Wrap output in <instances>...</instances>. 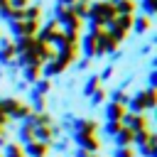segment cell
<instances>
[{
  "label": "cell",
  "instance_id": "1",
  "mask_svg": "<svg viewBox=\"0 0 157 157\" xmlns=\"http://www.w3.org/2000/svg\"><path fill=\"white\" fill-rule=\"evenodd\" d=\"M115 17H118V12H115V5H113V2H108V0H96V2H91V7H88L86 22H93V25H98V27H105V25L113 22Z\"/></svg>",
  "mask_w": 157,
  "mask_h": 157
},
{
  "label": "cell",
  "instance_id": "2",
  "mask_svg": "<svg viewBox=\"0 0 157 157\" xmlns=\"http://www.w3.org/2000/svg\"><path fill=\"white\" fill-rule=\"evenodd\" d=\"M0 105H2V110H5V115H7L10 120H27V118L32 115L29 103H27V101H20V98H15V96L0 98Z\"/></svg>",
  "mask_w": 157,
  "mask_h": 157
},
{
  "label": "cell",
  "instance_id": "3",
  "mask_svg": "<svg viewBox=\"0 0 157 157\" xmlns=\"http://www.w3.org/2000/svg\"><path fill=\"white\" fill-rule=\"evenodd\" d=\"M54 20H56L61 32H81V27H83V22L71 12V7L54 5Z\"/></svg>",
  "mask_w": 157,
  "mask_h": 157
},
{
  "label": "cell",
  "instance_id": "4",
  "mask_svg": "<svg viewBox=\"0 0 157 157\" xmlns=\"http://www.w3.org/2000/svg\"><path fill=\"white\" fill-rule=\"evenodd\" d=\"M76 61V54H56L52 61H47L44 66H42V78H54V76H59V74H64L71 64Z\"/></svg>",
  "mask_w": 157,
  "mask_h": 157
},
{
  "label": "cell",
  "instance_id": "5",
  "mask_svg": "<svg viewBox=\"0 0 157 157\" xmlns=\"http://www.w3.org/2000/svg\"><path fill=\"white\" fill-rule=\"evenodd\" d=\"M71 142H74L78 150H86V152H91V155H98V150H101V140H98V135L74 132V135H71Z\"/></svg>",
  "mask_w": 157,
  "mask_h": 157
},
{
  "label": "cell",
  "instance_id": "6",
  "mask_svg": "<svg viewBox=\"0 0 157 157\" xmlns=\"http://www.w3.org/2000/svg\"><path fill=\"white\" fill-rule=\"evenodd\" d=\"M93 37H96V56H105V54L118 52V42H113V39L105 34V29L96 32Z\"/></svg>",
  "mask_w": 157,
  "mask_h": 157
},
{
  "label": "cell",
  "instance_id": "7",
  "mask_svg": "<svg viewBox=\"0 0 157 157\" xmlns=\"http://www.w3.org/2000/svg\"><path fill=\"white\" fill-rule=\"evenodd\" d=\"M123 128H130L132 132H140V130H150V118L142 113V115H135V113H125L123 115Z\"/></svg>",
  "mask_w": 157,
  "mask_h": 157
},
{
  "label": "cell",
  "instance_id": "8",
  "mask_svg": "<svg viewBox=\"0 0 157 157\" xmlns=\"http://www.w3.org/2000/svg\"><path fill=\"white\" fill-rule=\"evenodd\" d=\"M15 61V47L10 37H0V66H10Z\"/></svg>",
  "mask_w": 157,
  "mask_h": 157
},
{
  "label": "cell",
  "instance_id": "9",
  "mask_svg": "<svg viewBox=\"0 0 157 157\" xmlns=\"http://www.w3.org/2000/svg\"><path fill=\"white\" fill-rule=\"evenodd\" d=\"M128 113H135V115H142L145 110H147V105H145V93H142V88H137L132 96H130V101H128Z\"/></svg>",
  "mask_w": 157,
  "mask_h": 157
},
{
  "label": "cell",
  "instance_id": "10",
  "mask_svg": "<svg viewBox=\"0 0 157 157\" xmlns=\"http://www.w3.org/2000/svg\"><path fill=\"white\" fill-rule=\"evenodd\" d=\"M22 150H25V157H47L52 147H49L47 142H39V140H32V142H27V145H22Z\"/></svg>",
  "mask_w": 157,
  "mask_h": 157
},
{
  "label": "cell",
  "instance_id": "11",
  "mask_svg": "<svg viewBox=\"0 0 157 157\" xmlns=\"http://www.w3.org/2000/svg\"><path fill=\"white\" fill-rule=\"evenodd\" d=\"M78 52L83 54V59H96V37L93 34H81V42H78Z\"/></svg>",
  "mask_w": 157,
  "mask_h": 157
},
{
  "label": "cell",
  "instance_id": "12",
  "mask_svg": "<svg viewBox=\"0 0 157 157\" xmlns=\"http://www.w3.org/2000/svg\"><path fill=\"white\" fill-rule=\"evenodd\" d=\"M132 150H135L140 157H157V135L152 132L147 142H142V145H135Z\"/></svg>",
  "mask_w": 157,
  "mask_h": 157
},
{
  "label": "cell",
  "instance_id": "13",
  "mask_svg": "<svg viewBox=\"0 0 157 157\" xmlns=\"http://www.w3.org/2000/svg\"><path fill=\"white\" fill-rule=\"evenodd\" d=\"M32 130H34V125L29 123V118H27V120H20V125H17V142H20V145L32 142V140H34Z\"/></svg>",
  "mask_w": 157,
  "mask_h": 157
},
{
  "label": "cell",
  "instance_id": "14",
  "mask_svg": "<svg viewBox=\"0 0 157 157\" xmlns=\"http://www.w3.org/2000/svg\"><path fill=\"white\" fill-rule=\"evenodd\" d=\"M150 27H152V17H147V15H142V12H135V17H132V29H130V32L145 34Z\"/></svg>",
  "mask_w": 157,
  "mask_h": 157
},
{
  "label": "cell",
  "instance_id": "15",
  "mask_svg": "<svg viewBox=\"0 0 157 157\" xmlns=\"http://www.w3.org/2000/svg\"><path fill=\"white\" fill-rule=\"evenodd\" d=\"M20 76H22V81L27 86H32V83H37L42 78V66H22L20 69Z\"/></svg>",
  "mask_w": 157,
  "mask_h": 157
},
{
  "label": "cell",
  "instance_id": "16",
  "mask_svg": "<svg viewBox=\"0 0 157 157\" xmlns=\"http://www.w3.org/2000/svg\"><path fill=\"white\" fill-rule=\"evenodd\" d=\"M125 113H128L125 105H120V103H110V101L105 103V120H118V123H120Z\"/></svg>",
  "mask_w": 157,
  "mask_h": 157
},
{
  "label": "cell",
  "instance_id": "17",
  "mask_svg": "<svg viewBox=\"0 0 157 157\" xmlns=\"http://www.w3.org/2000/svg\"><path fill=\"white\" fill-rule=\"evenodd\" d=\"M113 142H115V147H132V130L130 128H120L115 132Z\"/></svg>",
  "mask_w": 157,
  "mask_h": 157
},
{
  "label": "cell",
  "instance_id": "18",
  "mask_svg": "<svg viewBox=\"0 0 157 157\" xmlns=\"http://www.w3.org/2000/svg\"><path fill=\"white\" fill-rule=\"evenodd\" d=\"M22 20H42V5L39 2H29L22 12H20Z\"/></svg>",
  "mask_w": 157,
  "mask_h": 157
},
{
  "label": "cell",
  "instance_id": "19",
  "mask_svg": "<svg viewBox=\"0 0 157 157\" xmlns=\"http://www.w3.org/2000/svg\"><path fill=\"white\" fill-rule=\"evenodd\" d=\"M32 44H34V37H17V39H12L15 56H17V54H25V52H29V49H32Z\"/></svg>",
  "mask_w": 157,
  "mask_h": 157
},
{
  "label": "cell",
  "instance_id": "20",
  "mask_svg": "<svg viewBox=\"0 0 157 157\" xmlns=\"http://www.w3.org/2000/svg\"><path fill=\"white\" fill-rule=\"evenodd\" d=\"M115 12L118 15H135L137 12V0H118L115 2Z\"/></svg>",
  "mask_w": 157,
  "mask_h": 157
},
{
  "label": "cell",
  "instance_id": "21",
  "mask_svg": "<svg viewBox=\"0 0 157 157\" xmlns=\"http://www.w3.org/2000/svg\"><path fill=\"white\" fill-rule=\"evenodd\" d=\"M88 7H91L88 0H76V2L71 5V12H74L81 22H86V17H88Z\"/></svg>",
  "mask_w": 157,
  "mask_h": 157
},
{
  "label": "cell",
  "instance_id": "22",
  "mask_svg": "<svg viewBox=\"0 0 157 157\" xmlns=\"http://www.w3.org/2000/svg\"><path fill=\"white\" fill-rule=\"evenodd\" d=\"M0 155H2V157H25V150H22L20 142H5Z\"/></svg>",
  "mask_w": 157,
  "mask_h": 157
},
{
  "label": "cell",
  "instance_id": "23",
  "mask_svg": "<svg viewBox=\"0 0 157 157\" xmlns=\"http://www.w3.org/2000/svg\"><path fill=\"white\" fill-rule=\"evenodd\" d=\"M96 88H101V78H98V74H91V76L83 81V88H81V93L88 98V96H91Z\"/></svg>",
  "mask_w": 157,
  "mask_h": 157
},
{
  "label": "cell",
  "instance_id": "24",
  "mask_svg": "<svg viewBox=\"0 0 157 157\" xmlns=\"http://www.w3.org/2000/svg\"><path fill=\"white\" fill-rule=\"evenodd\" d=\"M29 123H32V125H52V123H54V115L47 113V110H42V113H32V115H29Z\"/></svg>",
  "mask_w": 157,
  "mask_h": 157
},
{
  "label": "cell",
  "instance_id": "25",
  "mask_svg": "<svg viewBox=\"0 0 157 157\" xmlns=\"http://www.w3.org/2000/svg\"><path fill=\"white\" fill-rule=\"evenodd\" d=\"M128 101H130V93H128V91H123V88H113V91H110V103L128 105Z\"/></svg>",
  "mask_w": 157,
  "mask_h": 157
},
{
  "label": "cell",
  "instance_id": "26",
  "mask_svg": "<svg viewBox=\"0 0 157 157\" xmlns=\"http://www.w3.org/2000/svg\"><path fill=\"white\" fill-rule=\"evenodd\" d=\"M120 128H123V123H118V120H105V125L101 128V132H103L105 137H110V140H113V137H115V132H118Z\"/></svg>",
  "mask_w": 157,
  "mask_h": 157
},
{
  "label": "cell",
  "instance_id": "27",
  "mask_svg": "<svg viewBox=\"0 0 157 157\" xmlns=\"http://www.w3.org/2000/svg\"><path fill=\"white\" fill-rule=\"evenodd\" d=\"M137 10H142V15L152 17L157 12V0H137Z\"/></svg>",
  "mask_w": 157,
  "mask_h": 157
},
{
  "label": "cell",
  "instance_id": "28",
  "mask_svg": "<svg viewBox=\"0 0 157 157\" xmlns=\"http://www.w3.org/2000/svg\"><path fill=\"white\" fill-rule=\"evenodd\" d=\"M29 88H32V91H37L39 96H47V93L52 91V81H49V78H39V81H37V83H32Z\"/></svg>",
  "mask_w": 157,
  "mask_h": 157
},
{
  "label": "cell",
  "instance_id": "29",
  "mask_svg": "<svg viewBox=\"0 0 157 157\" xmlns=\"http://www.w3.org/2000/svg\"><path fill=\"white\" fill-rule=\"evenodd\" d=\"M105 96H108V93H105V88L101 86V88H96V91H93V93L88 96V103H91V105L96 108V105H101V103L105 101Z\"/></svg>",
  "mask_w": 157,
  "mask_h": 157
},
{
  "label": "cell",
  "instance_id": "30",
  "mask_svg": "<svg viewBox=\"0 0 157 157\" xmlns=\"http://www.w3.org/2000/svg\"><path fill=\"white\" fill-rule=\"evenodd\" d=\"M142 93H145V105H147V110H152V108L157 105V91H155V88H142Z\"/></svg>",
  "mask_w": 157,
  "mask_h": 157
},
{
  "label": "cell",
  "instance_id": "31",
  "mask_svg": "<svg viewBox=\"0 0 157 157\" xmlns=\"http://www.w3.org/2000/svg\"><path fill=\"white\" fill-rule=\"evenodd\" d=\"M113 71H115V64H105V66L101 69V74H98V78H101V83H103V81H108V78L113 76Z\"/></svg>",
  "mask_w": 157,
  "mask_h": 157
},
{
  "label": "cell",
  "instance_id": "32",
  "mask_svg": "<svg viewBox=\"0 0 157 157\" xmlns=\"http://www.w3.org/2000/svg\"><path fill=\"white\" fill-rule=\"evenodd\" d=\"M29 2H32V0H7V5H10V10H12V12H20V10H25Z\"/></svg>",
  "mask_w": 157,
  "mask_h": 157
},
{
  "label": "cell",
  "instance_id": "33",
  "mask_svg": "<svg viewBox=\"0 0 157 157\" xmlns=\"http://www.w3.org/2000/svg\"><path fill=\"white\" fill-rule=\"evenodd\" d=\"M49 147H54L56 152H66V150H69V140H66V137H61V140H52Z\"/></svg>",
  "mask_w": 157,
  "mask_h": 157
},
{
  "label": "cell",
  "instance_id": "34",
  "mask_svg": "<svg viewBox=\"0 0 157 157\" xmlns=\"http://www.w3.org/2000/svg\"><path fill=\"white\" fill-rule=\"evenodd\" d=\"M113 157H135V150L132 147H115Z\"/></svg>",
  "mask_w": 157,
  "mask_h": 157
},
{
  "label": "cell",
  "instance_id": "35",
  "mask_svg": "<svg viewBox=\"0 0 157 157\" xmlns=\"http://www.w3.org/2000/svg\"><path fill=\"white\" fill-rule=\"evenodd\" d=\"M155 86H157V71L150 69V74H147V88H155Z\"/></svg>",
  "mask_w": 157,
  "mask_h": 157
},
{
  "label": "cell",
  "instance_id": "36",
  "mask_svg": "<svg viewBox=\"0 0 157 157\" xmlns=\"http://www.w3.org/2000/svg\"><path fill=\"white\" fill-rule=\"evenodd\" d=\"M88 66H91V59H83V56H81V59L76 61V69H78V71H86Z\"/></svg>",
  "mask_w": 157,
  "mask_h": 157
},
{
  "label": "cell",
  "instance_id": "37",
  "mask_svg": "<svg viewBox=\"0 0 157 157\" xmlns=\"http://www.w3.org/2000/svg\"><path fill=\"white\" fill-rule=\"evenodd\" d=\"M15 88H17L20 93H27V91H29V86H27L25 81H15Z\"/></svg>",
  "mask_w": 157,
  "mask_h": 157
},
{
  "label": "cell",
  "instance_id": "38",
  "mask_svg": "<svg viewBox=\"0 0 157 157\" xmlns=\"http://www.w3.org/2000/svg\"><path fill=\"white\" fill-rule=\"evenodd\" d=\"M7 123H10V118L5 115V110H2V105H0V128H5Z\"/></svg>",
  "mask_w": 157,
  "mask_h": 157
},
{
  "label": "cell",
  "instance_id": "39",
  "mask_svg": "<svg viewBox=\"0 0 157 157\" xmlns=\"http://www.w3.org/2000/svg\"><path fill=\"white\" fill-rule=\"evenodd\" d=\"M88 155H91V152H86V150H78V147L74 150V157H88Z\"/></svg>",
  "mask_w": 157,
  "mask_h": 157
},
{
  "label": "cell",
  "instance_id": "40",
  "mask_svg": "<svg viewBox=\"0 0 157 157\" xmlns=\"http://www.w3.org/2000/svg\"><path fill=\"white\" fill-rule=\"evenodd\" d=\"M76 0H56V5H61V7H71Z\"/></svg>",
  "mask_w": 157,
  "mask_h": 157
},
{
  "label": "cell",
  "instance_id": "41",
  "mask_svg": "<svg viewBox=\"0 0 157 157\" xmlns=\"http://www.w3.org/2000/svg\"><path fill=\"white\" fill-rule=\"evenodd\" d=\"M150 49H152V44H145V47L140 49V54H150Z\"/></svg>",
  "mask_w": 157,
  "mask_h": 157
},
{
  "label": "cell",
  "instance_id": "42",
  "mask_svg": "<svg viewBox=\"0 0 157 157\" xmlns=\"http://www.w3.org/2000/svg\"><path fill=\"white\" fill-rule=\"evenodd\" d=\"M7 140H5V135H0V150H2V145H5Z\"/></svg>",
  "mask_w": 157,
  "mask_h": 157
},
{
  "label": "cell",
  "instance_id": "43",
  "mask_svg": "<svg viewBox=\"0 0 157 157\" xmlns=\"http://www.w3.org/2000/svg\"><path fill=\"white\" fill-rule=\"evenodd\" d=\"M2 76H5V71H2V69H0V81H2Z\"/></svg>",
  "mask_w": 157,
  "mask_h": 157
},
{
  "label": "cell",
  "instance_id": "44",
  "mask_svg": "<svg viewBox=\"0 0 157 157\" xmlns=\"http://www.w3.org/2000/svg\"><path fill=\"white\" fill-rule=\"evenodd\" d=\"M0 135H5V128H0Z\"/></svg>",
  "mask_w": 157,
  "mask_h": 157
},
{
  "label": "cell",
  "instance_id": "45",
  "mask_svg": "<svg viewBox=\"0 0 157 157\" xmlns=\"http://www.w3.org/2000/svg\"><path fill=\"white\" fill-rule=\"evenodd\" d=\"M88 157H101V155H88Z\"/></svg>",
  "mask_w": 157,
  "mask_h": 157
},
{
  "label": "cell",
  "instance_id": "46",
  "mask_svg": "<svg viewBox=\"0 0 157 157\" xmlns=\"http://www.w3.org/2000/svg\"><path fill=\"white\" fill-rule=\"evenodd\" d=\"M88 2H96V0H88Z\"/></svg>",
  "mask_w": 157,
  "mask_h": 157
},
{
  "label": "cell",
  "instance_id": "47",
  "mask_svg": "<svg viewBox=\"0 0 157 157\" xmlns=\"http://www.w3.org/2000/svg\"><path fill=\"white\" fill-rule=\"evenodd\" d=\"M0 37H2V32H0Z\"/></svg>",
  "mask_w": 157,
  "mask_h": 157
},
{
  "label": "cell",
  "instance_id": "48",
  "mask_svg": "<svg viewBox=\"0 0 157 157\" xmlns=\"http://www.w3.org/2000/svg\"><path fill=\"white\" fill-rule=\"evenodd\" d=\"M0 157H2V155H0Z\"/></svg>",
  "mask_w": 157,
  "mask_h": 157
}]
</instances>
